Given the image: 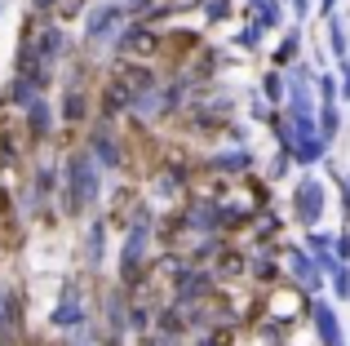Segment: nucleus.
<instances>
[{
    "instance_id": "nucleus-10",
    "label": "nucleus",
    "mask_w": 350,
    "mask_h": 346,
    "mask_svg": "<svg viewBox=\"0 0 350 346\" xmlns=\"http://www.w3.org/2000/svg\"><path fill=\"white\" fill-rule=\"evenodd\" d=\"M217 169H248L253 165V156H248V151H231V156H222V160H213Z\"/></svg>"
},
{
    "instance_id": "nucleus-12",
    "label": "nucleus",
    "mask_w": 350,
    "mask_h": 346,
    "mask_svg": "<svg viewBox=\"0 0 350 346\" xmlns=\"http://www.w3.org/2000/svg\"><path fill=\"white\" fill-rule=\"evenodd\" d=\"M333 249H337L333 258H337V262L346 267V262H350V231H346V235H337V240H333Z\"/></svg>"
},
{
    "instance_id": "nucleus-1",
    "label": "nucleus",
    "mask_w": 350,
    "mask_h": 346,
    "mask_svg": "<svg viewBox=\"0 0 350 346\" xmlns=\"http://www.w3.org/2000/svg\"><path fill=\"white\" fill-rule=\"evenodd\" d=\"M324 204H328V191H324V182H319V178H310V173H306V178L297 182V191H293V209H297V222L310 231V226H315L319 217H324Z\"/></svg>"
},
{
    "instance_id": "nucleus-5",
    "label": "nucleus",
    "mask_w": 350,
    "mask_h": 346,
    "mask_svg": "<svg viewBox=\"0 0 350 346\" xmlns=\"http://www.w3.org/2000/svg\"><path fill=\"white\" fill-rule=\"evenodd\" d=\"M315 120H319V138H324V142H333V138H337V129H342V111H337V103L319 107V111H315Z\"/></svg>"
},
{
    "instance_id": "nucleus-14",
    "label": "nucleus",
    "mask_w": 350,
    "mask_h": 346,
    "mask_svg": "<svg viewBox=\"0 0 350 346\" xmlns=\"http://www.w3.org/2000/svg\"><path fill=\"white\" fill-rule=\"evenodd\" d=\"M297 49H301V36L293 31L288 40H284V49H280V62H284V58H293V53H297Z\"/></svg>"
},
{
    "instance_id": "nucleus-4",
    "label": "nucleus",
    "mask_w": 350,
    "mask_h": 346,
    "mask_svg": "<svg viewBox=\"0 0 350 346\" xmlns=\"http://www.w3.org/2000/svg\"><path fill=\"white\" fill-rule=\"evenodd\" d=\"M328 156V142L324 138H319V133H310V138H297V142H293V160H297V165H319V160H324Z\"/></svg>"
},
{
    "instance_id": "nucleus-2",
    "label": "nucleus",
    "mask_w": 350,
    "mask_h": 346,
    "mask_svg": "<svg viewBox=\"0 0 350 346\" xmlns=\"http://www.w3.org/2000/svg\"><path fill=\"white\" fill-rule=\"evenodd\" d=\"M288 267H293V276H297V284L306 289V293H324V267H319L315 258H306L301 249H288Z\"/></svg>"
},
{
    "instance_id": "nucleus-6",
    "label": "nucleus",
    "mask_w": 350,
    "mask_h": 346,
    "mask_svg": "<svg viewBox=\"0 0 350 346\" xmlns=\"http://www.w3.org/2000/svg\"><path fill=\"white\" fill-rule=\"evenodd\" d=\"M257 9H262V14H257V27H262V31H271V27L284 23V5H280V0H262Z\"/></svg>"
},
{
    "instance_id": "nucleus-7",
    "label": "nucleus",
    "mask_w": 350,
    "mask_h": 346,
    "mask_svg": "<svg viewBox=\"0 0 350 346\" xmlns=\"http://www.w3.org/2000/svg\"><path fill=\"white\" fill-rule=\"evenodd\" d=\"M328 40H333V58H337V62H346V49H350V40H346V27H342V18H333V23H328Z\"/></svg>"
},
{
    "instance_id": "nucleus-8",
    "label": "nucleus",
    "mask_w": 350,
    "mask_h": 346,
    "mask_svg": "<svg viewBox=\"0 0 350 346\" xmlns=\"http://www.w3.org/2000/svg\"><path fill=\"white\" fill-rule=\"evenodd\" d=\"M284 89H288V85H284L280 71H266V76H262V94L271 98V103H284Z\"/></svg>"
},
{
    "instance_id": "nucleus-9",
    "label": "nucleus",
    "mask_w": 350,
    "mask_h": 346,
    "mask_svg": "<svg viewBox=\"0 0 350 346\" xmlns=\"http://www.w3.org/2000/svg\"><path fill=\"white\" fill-rule=\"evenodd\" d=\"M333 293L342 297V302H350V267H337L333 271Z\"/></svg>"
},
{
    "instance_id": "nucleus-3",
    "label": "nucleus",
    "mask_w": 350,
    "mask_h": 346,
    "mask_svg": "<svg viewBox=\"0 0 350 346\" xmlns=\"http://www.w3.org/2000/svg\"><path fill=\"white\" fill-rule=\"evenodd\" d=\"M310 320H315V333H319V342H324V346H346L342 324H337L333 306H328L324 297H315V302H310Z\"/></svg>"
},
{
    "instance_id": "nucleus-16",
    "label": "nucleus",
    "mask_w": 350,
    "mask_h": 346,
    "mask_svg": "<svg viewBox=\"0 0 350 346\" xmlns=\"http://www.w3.org/2000/svg\"><path fill=\"white\" fill-rule=\"evenodd\" d=\"M337 80H342V94H346V103H350V58L342 62V76H337Z\"/></svg>"
},
{
    "instance_id": "nucleus-17",
    "label": "nucleus",
    "mask_w": 350,
    "mask_h": 346,
    "mask_svg": "<svg viewBox=\"0 0 350 346\" xmlns=\"http://www.w3.org/2000/svg\"><path fill=\"white\" fill-rule=\"evenodd\" d=\"M342 200H346V209H350V173L342 178Z\"/></svg>"
},
{
    "instance_id": "nucleus-13",
    "label": "nucleus",
    "mask_w": 350,
    "mask_h": 346,
    "mask_svg": "<svg viewBox=\"0 0 350 346\" xmlns=\"http://www.w3.org/2000/svg\"><path fill=\"white\" fill-rule=\"evenodd\" d=\"M257 40H262V27H244V31H239V44H244V49H257Z\"/></svg>"
},
{
    "instance_id": "nucleus-18",
    "label": "nucleus",
    "mask_w": 350,
    "mask_h": 346,
    "mask_svg": "<svg viewBox=\"0 0 350 346\" xmlns=\"http://www.w3.org/2000/svg\"><path fill=\"white\" fill-rule=\"evenodd\" d=\"M319 9H324V14H333V9H337V0H319Z\"/></svg>"
},
{
    "instance_id": "nucleus-15",
    "label": "nucleus",
    "mask_w": 350,
    "mask_h": 346,
    "mask_svg": "<svg viewBox=\"0 0 350 346\" xmlns=\"http://www.w3.org/2000/svg\"><path fill=\"white\" fill-rule=\"evenodd\" d=\"M310 9H315V0H293V14L297 18H310Z\"/></svg>"
},
{
    "instance_id": "nucleus-11",
    "label": "nucleus",
    "mask_w": 350,
    "mask_h": 346,
    "mask_svg": "<svg viewBox=\"0 0 350 346\" xmlns=\"http://www.w3.org/2000/svg\"><path fill=\"white\" fill-rule=\"evenodd\" d=\"M337 89H342V85H337V76H319V94H324V107H328V103H337Z\"/></svg>"
}]
</instances>
